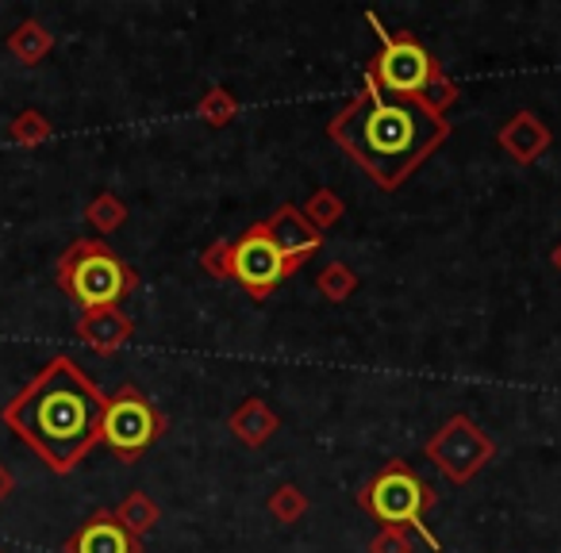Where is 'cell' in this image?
<instances>
[{"mask_svg": "<svg viewBox=\"0 0 561 553\" xmlns=\"http://www.w3.org/2000/svg\"><path fill=\"white\" fill-rule=\"evenodd\" d=\"M496 142H500V150H504V154L512 158V162L535 165L538 158H542L546 150L553 147V131H550V124H546L542 116H535V112L519 108L496 131Z\"/></svg>", "mask_w": 561, "mask_h": 553, "instance_id": "obj_11", "label": "cell"}, {"mask_svg": "<svg viewBox=\"0 0 561 553\" xmlns=\"http://www.w3.org/2000/svg\"><path fill=\"white\" fill-rule=\"evenodd\" d=\"M358 273L351 269L346 262H328L320 273H316V292H320L323 300H331V304H343V300H351L354 292H358Z\"/></svg>", "mask_w": 561, "mask_h": 553, "instance_id": "obj_18", "label": "cell"}, {"mask_svg": "<svg viewBox=\"0 0 561 553\" xmlns=\"http://www.w3.org/2000/svg\"><path fill=\"white\" fill-rule=\"evenodd\" d=\"M12 492H16V476H12V473H9V465L0 461V504H4V499H9Z\"/></svg>", "mask_w": 561, "mask_h": 553, "instance_id": "obj_24", "label": "cell"}, {"mask_svg": "<svg viewBox=\"0 0 561 553\" xmlns=\"http://www.w3.org/2000/svg\"><path fill=\"white\" fill-rule=\"evenodd\" d=\"M305 262L289 257L270 239L262 223H250L239 239H231V281L242 285L250 300H265L289 281Z\"/></svg>", "mask_w": 561, "mask_h": 553, "instance_id": "obj_7", "label": "cell"}, {"mask_svg": "<svg viewBox=\"0 0 561 553\" xmlns=\"http://www.w3.org/2000/svg\"><path fill=\"white\" fill-rule=\"evenodd\" d=\"M9 135H12V142H16V147H43V142H50L55 127H50V119L43 116L39 108H24L9 124Z\"/></svg>", "mask_w": 561, "mask_h": 553, "instance_id": "obj_21", "label": "cell"}, {"mask_svg": "<svg viewBox=\"0 0 561 553\" xmlns=\"http://www.w3.org/2000/svg\"><path fill=\"white\" fill-rule=\"evenodd\" d=\"M227 427H231V435L239 438L242 446L257 450V446H265L280 430V415L273 412L262 396H247L231 415H227Z\"/></svg>", "mask_w": 561, "mask_h": 553, "instance_id": "obj_13", "label": "cell"}, {"mask_svg": "<svg viewBox=\"0 0 561 553\" xmlns=\"http://www.w3.org/2000/svg\"><path fill=\"white\" fill-rule=\"evenodd\" d=\"M55 281L81 312H93V308L124 304L139 289V273L104 239H73L58 257Z\"/></svg>", "mask_w": 561, "mask_h": 553, "instance_id": "obj_4", "label": "cell"}, {"mask_svg": "<svg viewBox=\"0 0 561 553\" xmlns=\"http://www.w3.org/2000/svg\"><path fill=\"white\" fill-rule=\"evenodd\" d=\"M78 338L101 358H116L135 335V320L124 308H93V312L78 315Z\"/></svg>", "mask_w": 561, "mask_h": 553, "instance_id": "obj_10", "label": "cell"}, {"mask_svg": "<svg viewBox=\"0 0 561 553\" xmlns=\"http://www.w3.org/2000/svg\"><path fill=\"white\" fill-rule=\"evenodd\" d=\"M550 265H553V269H558V273H561V242H558V246H553V250H550Z\"/></svg>", "mask_w": 561, "mask_h": 553, "instance_id": "obj_25", "label": "cell"}, {"mask_svg": "<svg viewBox=\"0 0 561 553\" xmlns=\"http://www.w3.org/2000/svg\"><path fill=\"white\" fill-rule=\"evenodd\" d=\"M116 511V519L124 522L127 530H131L135 538H147L150 530L158 527V519H162V507L154 504V499L147 496V492H127L124 499H119V507H112Z\"/></svg>", "mask_w": 561, "mask_h": 553, "instance_id": "obj_15", "label": "cell"}, {"mask_svg": "<svg viewBox=\"0 0 561 553\" xmlns=\"http://www.w3.org/2000/svg\"><path fill=\"white\" fill-rule=\"evenodd\" d=\"M366 24L377 35V55L366 66V81L381 93L397 96V101L427 104L431 112L446 116L450 104H458V81L443 73L427 47L408 32H389L377 20V12H366Z\"/></svg>", "mask_w": 561, "mask_h": 553, "instance_id": "obj_3", "label": "cell"}, {"mask_svg": "<svg viewBox=\"0 0 561 553\" xmlns=\"http://www.w3.org/2000/svg\"><path fill=\"white\" fill-rule=\"evenodd\" d=\"M85 223L93 227L96 234H116L119 227L127 223V204L119 200L116 193H96L93 200L85 204Z\"/></svg>", "mask_w": 561, "mask_h": 553, "instance_id": "obj_19", "label": "cell"}, {"mask_svg": "<svg viewBox=\"0 0 561 553\" xmlns=\"http://www.w3.org/2000/svg\"><path fill=\"white\" fill-rule=\"evenodd\" d=\"M265 511L277 522H285V527H293V522H300L312 511V499H308V492L300 484H277L270 492V499H265Z\"/></svg>", "mask_w": 561, "mask_h": 553, "instance_id": "obj_17", "label": "cell"}, {"mask_svg": "<svg viewBox=\"0 0 561 553\" xmlns=\"http://www.w3.org/2000/svg\"><path fill=\"white\" fill-rule=\"evenodd\" d=\"M358 504L374 515L381 527L408 530L412 538H420L427 550H443L438 534L427 527V511L438 504V492L415 473L408 461H385L374 476L366 481V488L358 492Z\"/></svg>", "mask_w": 561, "mask_h": 553, "instance_id": "obj_5", "label": "cell"}, {"mask_svg": "<svg viewBox=\"0 0 561 553\" xmlns=\"http://www.w3.org/2000/svg\"><path fill=\"white\" fill-rule=\"evenodd\" d=\"M0 553H4V550H0Z\"/></svg>", "mask_w": 561, "mask_h": 553, "instance_id": "obj_26", "label": "cell"}, {"mask_svg": "<svg viewBox=\"0 0 561 553\" xmlns=\"http://www.w3.org/2000/svg\"><path fill=\"white\" fill-rule=\"evenodd\" d=\"M201 269L216 281H231V239H216L211 246H204Z\"/></svg>", "mask_w": 561, "mask_h": 553, "instance_id": "obj_22", "label": "cell"}, {"mask_svg": "<svg viewBox=\"0 0 561 553\" xmlns=\"http://www.w3.org/2000/svg\"><path fill=\"white\" fill-rule=\"evenodd\" d=\"M165 435V415L154 407V400L135 384H119L112 396H104L101 415V442L119 461L135 465L158 438Z\"/></svg>", "mask_w": 561, "mask_h": 553, "instance_id": "obj_6", "label": "cell"}, {"mask_svg": "<svg viewBox=\"0 0 561 553\" xmlns=\"http://www.w3.org/2000/svg\"><path fill=\"white\" fill-rule=\"evenodd\" d=\"M101 415L104 392L70 354H55L0 407V423L58 476L73 473L101 442Z\"/></svg>", "mask_w": 561, "mask_h": 553, "instance_id": "obj_1", "label": "cell"}, {"mask_svg": "<svg viewBox=\"0 0 561 553\" xmlns=\"http://www.w3.org/2000/svg\"><path fill=\"white\" fill-rule=\"evenodd\" d=\"M239 112H242V104H239V96L231 93V89H224V85H211L208 93L196 101V119L201 124H208V127H227V124H234L239 119Z\"/></svg>", "mask_w": 561, "mask_h": 553, "instance_id": "obj_16", "label": "cell"}, {"mask_svg": "<svg viewBox=\"0 0 561 553\" xmlns=\"http://www.w3.org/2000/svg\"><path fill=\"white\" fill-rule=\"evenodd\" d=\"M262 227L270 231V239L277 242V246L285 250L289 257H297V262L312 257L316 250L323 246V234L316 231L312 223H308L305 211H300L297 204H280V208L273 211L270 219H262Z\"/></svg>", "mask_w": 561, "mask_h": 553, "instance_id": "obj_12", "label": "cell"}, {"mask_svg": "<svg viewBox=\"0 0 561 553\" xmlns=\"http://www.w3.org/2000/svg\"><path fill=\"white\" fill-rule=\"evenodd\" d=\"M300 211H305L308 223L323 234V231H331V227H339V219L346 216V204H343V196H339L335 188H316Z\"/></svg>", "mask_w": 561, "mask_h": 553, "instance_id": "obj_20", "label": "cell"}, {"mask_svg": "<svg viewBox=\"0 0 561 553\" xmlns=\"http://www.w3.org/2000/svg\"><path fill=\"white\" fill-rule=\"evenodd\" d=\"M328 135L385 193H397L450 139V119L431 112L427 104L397 101L362 81L354 101L328 124Z\"/></svg>", "mask_w": 561, "mask_h": 553, "instance_id": "obj_2", "label": "cell"}, {"mask_svg": "<svg viewBox=\"0 0 561 553\" xmlns=\"http://www.w3.org/2000/svg\"><path fill=\"white\" fill-rule=\"evenodd\" d=\"M62 553H142V538H135L116 519V511L101 507L66 538Z\"/></svg>", "mask_w": 561, "mask_h": 553, "instance_id": "obj_9", "label": "cell"}, {"mask_svg": "<svg viewBox=\"0 0 561 553\" xmlns=\"http://www.w3.org/2000/svg\"><path fill=\"white\" fill-rule=\"evenodd\" d=\"M423 458H427L450 484H469L492 458H496V442L484 435L481 423H473L469 415L458 412L423 442Z\"/></svg>", "mask_w": 561, "mask_h": 553, "instance_id": "obj_8", "label": "cell"}, {"mask_svg": "<svg viewBox=\"0 0 561 553\" xmlns=\"http://www.w3.org/2000/svg\"><path fill=\"white\" fill-rule=\"evenodd\" d=\"M369 553H415V538L408 530L381 527L374 542H369Z\"/></svg>", "mask_w": 561, "mask_h": 553, "instance_id": "obj_23", "label": "cell"}, {"mask_svg": "<svg viewBox=\"0 0 561 553\" xmlns=\"http://www.w3.org/2000/svg\"><path fill=\"white\" fill-rule=\"evenodd\" d=\"M55 50V35L39 20H24L16 32H9V55L24 66H39Z\"/></svg>", "mask_w": 561, "mask_h": 553, "instance_id": "obj_14", "label": "cell"}]
</instances>
